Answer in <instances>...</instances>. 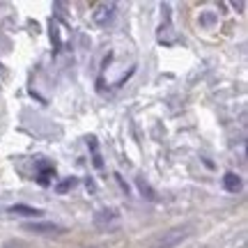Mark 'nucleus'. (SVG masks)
Masks as SVG:
<instances>
[{"mask_svg":"<svg viewBox=\"0 0 248 248\" xmlns=\"http://www.w3.org/2000/svg\"><path fill=\"white\" fill-rule=\"evenodd\" d=\"M9 214H14V216H26V218H37V216H42V209H37V207H28V204H12L7 209Z\"/></svg>","mask_w":248,"mask_h":248,"instance_id":"nucleus-5","label":"nucleus"},{"mask_svg":"<svg viewBox=\"0 0 248 248\" xmlns=\"http://www.w3.org/2000/svg\"><path fill=\"white\" fill-rule=\"evenodd\" d=\"M193 230V223H184V225H175V228H170V230L161 232L159 237H154L150 241V246L147 248H175L179 246L182 241L191 234Z\"/></svg>","mask_w":248,"mask_h":248,"instance_id":"nucleus-1","label":"nucleus"},{"mask_svg":"<svg viewBox=\"0 0 248 248\" xmlns=\"http://www.w3.org/2000/svg\"><path fill=\"white\" fill-rule=\"evenodd\" d=\"M88 147L92 150V154H94V166L97 168H101V156H99V145H97V138L94 136H90L88 138Z\"/></svg>","mask_w":248,"mask_h":248,"instance_id":"nucleus-10","label":"nucleus"},{"mask_svg":"<svg viewBox=\"0 0 248 248\" xmlns=\"http://www.w3.org/2000/svg\"><path fill=\"white\" fill-rule=\"evenodd\" d=\"M113 16H115V2H99L92 12V21L97 26H108Z\"/></svg>","mask_w":248,"mask_h":248,"instance_id":"nucleus-2","label":"nucleus"},{"mask_svg":"<svg viewBox=\"0 0 248 248\" xmlns=\"http://www.w3.org/2000/svg\"><path fill=\"white\" fill-rule=\"evenodd\" d=\"M2 248H28V246H26V241L23 239H9V241L2 244Z\"/></svg>","mask_w":248,"mask_h":248,"instance_id":"nucleus-11","label":"nucleus"},{"mask_svg":"<svg viewBox=\"0 0 248 248\" xmlns=\"http://www.w3.org/2000/svg\"><path fill=\"white\" fill-rule=\"evenodd\" d=\"M223 188H225V191H230V193H237V191H239L241 188V177L239 175H237V172H225V175H223Z\"/></svg>","mask_w":248,"mask_h":248,"instance_id":"nucleus-7","label":"nucleus"},{"mask_svg":"<svg viewBox=\"0 0 248 248\" xmlns=\"http://www.w3.org/2000/svg\"><path fill=\"white\" fill-rule=\"evenodd\" d=\"M136 186H138V191H140L142 198H147V200H156V193H154V188H152L147 182L142 177H136Z\"/></svg>","mask_w":248,"mask_h":248,"instance_id":"nucleus-8","label":"nucleus"},{"mask_svg":"<svg viewBox=\"0 0 248 248\" xmlns=\"http://www.w3.org/2000/svg\"><path fill=\"white\" fill-rule=\"evenodd\" d=\"M117 221H120V212H117L115 207H104V209H99V212L94 214V225L101 228V230L110 228V225Z\"/></svg>","mask_w":248,"mask_h":248,"instance_id":"nucleus-4","label":"nucleus"},{"mask_svg":"<svg viewBox=\"0 0 248 248\" xmlns=\"http://www.w3.org/2000/svg\"><path fill=\"white\" fill-rule=\"evenodd\" d=\"M76 184H78V179L76 177H67L64 182H60V184L55 186V191H58V193H67V191H71Z\"/></svg>","mask_w":248,"mask_h":248,"instance_id":"nucleus-9","label":"nucleus"},{"mask_svg":"<svg viewBox=\"0 0 248 248\" xmlns=\"http://www.w3.org/2000/svg\"><path fill=\"white\" fill-rule=\"evenodd\" d=\"M55 177V168L51 166V163H46V161H39V175H37V182L42 186H48L51 182H53Z\"/></svg>","mask_w":248,"mask_h":248,"instance_id":"nucleus-6","label":"nucleus"},{"mask_svg":"<svg viewBox=\"0 0 248 248\" xmlns=\"http://www.w3.org/2000/svg\"><path fill=\"white\" fill-rule=\"evenodd\" d=\"M23 230L35 232V234H64L67 228H64V225H58V223L44 221V223H26Z\"/></svg>","mask_w":248,"mask_h":248,"instance_id":"nucleus-3","label":"nucleus"},{"mask_svg":"<svg viewBox=\"0 0 248 248\" xmlns=\"http://www.w3.org/2000/svg\"><path fill=\"white\" fill-rule=\"evenodd\" d=\"M51 39L55 42V46H60V37H58V28L51 23Z\"/></svg>","mask_w":248,"mask_h":248,"instance_id":"nucleus-12","label":"nucleus"},{"mask_svg":"<svg viewBox=\"0 0 248 248\" xmlns=\"http://www.w3.org/2000/svg\"><path fill=\"white\" fill-rule=\"evenodd\" d=\"M212 21H214L212 14H207V16H202V23H212Z\"/></svg>","mask_w":248,"mask_h":248,"instance_id":"nucleus-13","label":"nucleus"}]
</instances>
